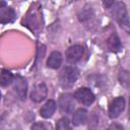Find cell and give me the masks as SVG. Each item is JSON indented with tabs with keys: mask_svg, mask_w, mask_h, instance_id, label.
Masks as SVG:
<instances>
[{
	"mask_svg": "<svg viewBox=\"0 0 130 130\" xmlns=\"http://www.w3.org/2000/svg\"><path fill=\"white\" fill-rule=\"evenodd\" d=\"M112 8V14L118 21L120 26L126 31H129V16L124 2H115Z\"/></svg>",
	"mask_w": 130,
	"mask_h": 130,
	"instance_id": "obj_1",
	"label": "cell"
},
{
	"mask_svg": "<svg viewBox=\"0 0 130 130\" xmlns=\"http://www.w3.org/2000/svg\"><path fill=\"white\" fill-rule=\"evenodd\" d=\"M79 76V71L74 66H67L65 67L60 75H59V82L62 87H71Z\"/></svg>",
	"mask_w": 130,
	"mask_h": 130,
	"instance_id": "obj_2",
	"label": "cell"
},
{
	"mask_svg": "<svg viewBox=\"0 0 130 130\" xmlns=\"http://www.w3.org/2000/svg\"><path fill=\"white\" fill-rule=\"evenodd\" d=\"M73 98L75 100H77L79 103H81L82 105H85V106L91 105L94 102V100H95L94 93L89 88H87V87H80V88H78L74 92Z\"/></svg>",
	"mask_w": 130,
	"mask_h": 130,
	"instance_id": "obj_3",
	"label": "cell"
},
{
	"mask_svg": "<svg viewBox=\"0 0 130 130\" xmlns=\"http://www.w3.org/2000/svg\"><path fill=\"white\" fill-rule=\"evenodd\" d=\"M125 109V99L123 96H117L115 98L110 106H109V117L111 119H115L120 116V114Z\"/></svg>",
	"mask_w": 130,
	"mask_h": 130,
	"instance_id": "obj_4",
	"label": "cell"
},
{
	"mask_svg": "<svg viewBox=\"0 0 130 130\" xmlns=\"http://www.w3.org/2000/svg\"><path fill=\"white\" fill-rule=\"evenodd\" d=\"M13 89L21 101H25L26 94H27V83H26V80L22 76L20 75L14 76Z\"/></svg>",
	"mask_w": 130,
	"mask_h": 130,
	"instance_id": "obj_5",
	"label": "cell"
},
{
	"mask_svg": "<svg viewBox=\"0 0 130 130\" xmlns=\"http://www.w3.org/2000/svg\"><path fill=\"white\" fill-rule=\"evenodd\" d=\"M59 108L63 113L70 114L75 108L74 98L70 93H62L59 98Z\"/></svg>",
	"mask_w": 130,
	"mask_h": 130,
	"instance_id": "obj_6",
	"label": "cell"
},
{
	"mask_svg": "<svg viewBox=\"0 0 130 130\" xmlns=\"http://www.w3.org/2000/svg\"><path fill=\"white\" fill-rule=\"evenodd\" d=\"M84 54V49L80 45H73L69 47L66 51V59L69 63H77L81 60L82 56Z\"/></svg>",
	"mask_w": 130,
	"mask_h": 130,
	"instance_id": "obj_7",
	"label": "cell"
},
{
	"mask_svg": "<svg viewBox=\"0 0 130 130\" xmlns=\"http://www.w3.org/2000/svg\"><path fill=\"white\" fill-rule=\"evenodd\" d=\"M47 94H48L47 85L42 82L34 86L30 92V100L35 103H41L47 98Z\"/></svg>",
	"mask_w": 130,
	"mask_h": 130,
	"instance_id": "obj_8",
	"label": "cell"
},
{
	"mask_svg": "<svg viewBox=\"0 0 130 130\" xmlns=\"http://www.w3.org/2000/svg\"><path fill=\"white\" fill-rule=\"evenodd\" d=\"M56 108H57L56 102H55L54 100H49V101H47V102L42 106V108L40 109V115H41L43 118H45V119L51 118V117L53 116V114L55 113Z\"/></svg>",
	"mask_w": 130,
	"mask_h": 130,
	"instance_id": "obj_9",
	"label": "cell"
},
{
	"mask_svg": "<svg viewBox=\"0 0 130 130\" xmlns=\"http://www.w3.org/2000/svg\"><path fill=\"white\" fill-rule=\"evenodd\" d=\"M16 18V13L12 7H3L0 9V23L5 24L14 21Z\"/></svg>",
	"mask_w": 130,
	"mask_h": 130,
	"instance_id": "obj_10",
	"label": "cell"
},
{
	"mask_svg": "<svg viewBox=\"0 0 130 130\" xmlns=\"http://www.w3.org/2000/svg\"><path fill=\"white\" fill-rule=\"evenodd\" d=\"M107 46L111 52L117 53L122 49V44L119 36L116 32H113L107 40Z\"/></svg>",
	"mask_w": 130,
	"mask_h": 130,
	"instance_id": "obj_11",
	"label": "cell"
},
{
	"mask_svg": "<svg viewBox=\"0 0 130 130\" xmlns=\"http://www.w3.org/2000/svg\"><path fill=\"white\" fill-rule=\"evenodd\" d=\"M62 60H63V58H62L61 53L58 51H54L48 57L47 66L52 69H58L62 64Z\"/></svg>",
	"mask_w": 130,
	"mask_h": 130,
	"instance_id": "obj_12",
	"label": "cell"
},
{
	"mask_svg": "<svg viewBox=\"0 0 130 130\" xmlns=\"http://www.w3.org/2000/svg\"><path fill=\"white\" fill-rule=\"evenodd\" d=\"M87 120V111L85 109H78L75 111L72 117V124L74 126L83 125Z\"/></svg>",
	"mask_w": 130,
	"mask_h": 130,
	"instance_id": "obj_13",
	"label": "cell"
},
{
	"mask_svg": "<svg viewBox=\"0 0 130 130\" xmlns=\"http://www.w3.org/2000/svg\"><path fill=\"white\" fill-rule=\"evenodd\" d=\"M14 79V75L7 69H2L0 71V85L5 87L8 86L9 84H11L13 82Z\"/></svg>",
	"mask_w": 130,
	"mask_h": 130,
	"instance_id": "obj_14",
	"label": "cell"
},
{
	"mask_svg": "<svg viewBox=\"0 0 130 130\" xmlns=\"http://www.w3.org/2000/svg\"><path fill=\"white\" fill-rule=\"evenodd\" d=\"M56 130H72V125L69 119L66 117L60 118L56 124Z\"/></svg>",
	"mask_w": 130,
	"mask_h": 130,
	"instance_id": "obj_15",
	"label": "cell"
},
{
	"mask_svg": "<svg viewBox=\"0 0 130 130\" xmlns=\"http://www.w3.org/2000/svg\"><path fill=\"white\" fill-rule=\"evenodd\" d=\"M91 16H92V10L90 9V7L89 8H84L78 13V19L82 22L88 20Z\"/></svg>",
	"mask_w": 130,
	"mask_h": 130,
	"instance_id": "obj_16",
	"label": "cell"
},
{
	"mask_svg": "<svg viewBox=\"0 0 130 130\" xmlns=\"http://www.w3.org/2000/svg\"><path fill=\"white\" fill-rule=\"evenodd\" d=\"M119 81L122 85L128 86L129 83V72L127 70H121L119 73Z\"/></svg>",
	"mask_w": 130,
	"mask_h": 130,
	"instance_id": "obj_17",
	"label": "cell"
},
{
	"mask_svg": "<svg viewBox=\"0 0 130 130\" xmlns=\"http://www.w3.org/2000/svg\"><path fill=\"white\" fill-rule=\"evenodd\" d=\"M31 130H47V128L43 123L37 122L31 126Z\"/></svg>",
	"mask_w": 130,
	"mask_h": 130,
	"instance_id": "obj_18",
	"label": "cell"
},
{
	"mask_svg": "<svg viewBox=\"0 0 130 130\" xmlns=\"http://www.w3.org/2000/svg\"><path fill=\"white\" fill-rule=\"evenodd\" d=\"M106 130H124V128H123L122 125H120V124H118V123H113V124H111Z\"/></svg>",
	"mask_w": 130,
	"mask_h": 130,
	"instance_id": "obj_19",
	"label": "cell"
},
{
	"mask_svg": "<svg viewBox=\"0 0 130 130\" xmlns=\"http://www.w3.org/2000/svg\"><path fill=\"white\" fill-rule=\"evenodd\" d=\"M114 3H115V1H104V5H105V7L106 8H111L113 5H114Z\"/></svg>",
	"mask_w": 130,
	"mask_h": 130,
	"instance_id": "obj_20",
	"label": "cell"
},
{
	"mask_svg": "<svg viewBox=\"0 0 130 130\" xmlns=\"http://www.w3.org/2000/svg\"><path fill=\"white\" fill-rule=\"evenodd\" d=\"M6 6V2H4V1H0V9H2L3 7H5Z\"/></svg>",
	"mask_w": 130,
	"mask_h": 130,
	"instance_id": "obj_21",
	"label": "cell"
},
{
	"mask_svg": "<svg viewBox=\"0 0 130 130\" xmlns=\"http://www.w3.org/2000/svg\"><path fill=\"white\" fill-rule=\"evenodd\" d=\"M0 101H1V92H0Z\"/></svg>",
	"mask_w": 130,
	"mask_h": 130,
	"instance_id": "obj_22",
	"label": "cell"
}]
</instances>
